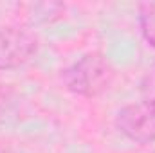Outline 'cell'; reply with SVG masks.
<instances>
[{
	"label": "cell",
	"instance_id": "cell-3",
	"mask_svg": "<svg viewBox=\"0 0 155 153\" xmlns=\"http://www.w3.org/2000/svg\"><path fill=\"white\" fill-rule=\"evenodd\" d=\"M38 40L22 27H0V70H13L35 58Z\"/></svg>",
	"mask_w": 155,
	"mask_h": 153
},
{
	"label": "cell",
	"instance_id": "cell-6",
	"mask_svg": "<svg viewBox=\"0 0 155 153\" xmlns=\"http://www.w3.org/2000/svg\"><path fill=\"white\" fill-rule=\"evenodd\" d=\"M0 153H13V151H9V150H5V148H0Z\"/></svg>",
	"mask_w": 155,
	"mask_h": 153
},
{
	"label": "cell",
	"instance_id": "cell-5",
	"mask_svg": "<svg viewBox=\"0 0 155 153\" xmlns=\"http://www.w3.org/2000/svg\"><path fill=\"white\" fill-rule=\"evenodd\" d=\"M141 101H146L155 106V65H152L141 81Z\"/></svg>",
	"mask_w": 155,
	"mask_h": 153
},
{
	"label": "cell",
	"instance_id": "cell-4",
	"mask_svg": "<svg viewBox=\"0 0 155 153\" xmlns=\"http://www.w3.org/2000/svg\"><path fill=\"white\" fill-rule=\"evenodd\" d=\"M139 27L146 43L155 49V2L139 4Z\"/></svg>",
	"mask_w": 155,
	"mask_h": 153
},
{
	"label": "cell",
	"instance_id": "cell-1",
	"mask_svg": "<svg viewBox=\"0 0 155 153\" xmlns=\"http://www.w3.org/2000/svg\"><path fill=\"white\" fill-rule=\"evenodd\" d=\"M67 90L81 97H96L114 81V67L99 52H88L61 72Z\"/></svg>",
	"mask_w": 155,
	"mask_h": 153
},
{
	"label": "cell",
	"instance_id": "cell-2",
	"mask_svg": "<svg viewBox=\"0 0 155 153\" xmlns=\"http://www.w3.org/2000/svg\"><path fill=\"white\" fill-rule=\"evenodd\" d=\"M116 126L132 142H155V106L146 101L126 105L117 112Z\"/></svg>",
	"mask_w": 155,
	"mask_h": 153
}]
</instances>
